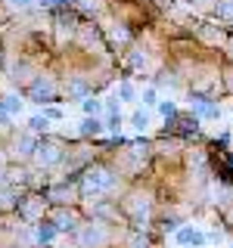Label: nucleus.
I'll return each instance as SVG.
<instances>
[{
	"mask_svg": "<svg viewBox=\"0 0 233 248\" xmlns=\"http://www.w3.org/2000/svg\"><path fill=\"white\" fill-rule=\"evenodd\" d=\"M140 99H143L146 106H155V90H152V87H150V90H143V93H140Z\"/></svg>",
	"mask_w": 233,
	"mask_h": 248,
	"instance_id": "nucleus-13",
	"label": "nucleus"
},
{
	"mask_svg": "<svg viewBox=\"0 0 233 248\" xmlns=\"http://www.w3.org/2000/svg\"><path fill=\"white\" fill-rule=\"evenodd\" d=\"M159 112L165 115V118H177V106L174 103H159Z\"/></svg>",
	"mask_w": 233,
	"mask_h": 248,
	"instance_id": "nucleus-8",
	"label": "nucleus"
},
{
	"mask_svg": "<svg viewBox=\"0 0 233 248\" xmlns=\"http://www.w3.org/2000/svg\"><path fill=\"white\" fill-rule=\"evenodd\" d=\"M118 96H124V99H134V96H137V90L131 87V84H121V87H118Z\"/></svg>",
	"mask_w": 233,
	"mask_h": 248,
	"instance_id": "nucleus-11",
	"label": "nucleus"
},
{
	"mask_svg": "<svg viewBox=\"0 0 233 248\" xmlns=\"http://www.w3.org/2000/svg\"><path fill=\"white\" fill-rule=\"evenodd\" d=\"M41 158H44V161H56V158H59V149H56L53 143H44V146H41Z\"/></svg>",
	"mask_w": 233,
	"mask_h": 248,
	"instance_id": "nucleus-6",
	"label": "nucleus"
},
{
	"mask_svg": "<svg viewBox=\"0 0 233 248\" xmlns=\"http://www.w3.org/2000/svg\"><path fill=\"white\" fill-rule=\"evenodd\" d=\"M131 124H134V130H146L150 127V112H140L137 108V112L131 115Z\"/></svg>",
	"mask_w": 233,
	"mask_h": 248,
	"instance_id": "nucleus-5",
	"label": "nucleus"
},
{
	"mask_svg": "<svg viewBox=\"0 0 233 248\" xmlns=\"http://www.w3.org/2000/svg\"><path fill=\"white\" fill-rule=\"evenodd\" d=\"M112 183H115V177L109 174V170H103V168H90L87 177H84L87 192H106V189H112Z\"/></svg>",
	"mask_w": 233,
	"mask_h": 248,
	"instance_id": "nucleus-1",
	"label": "nucleus"
},
{
	"mask_svg": "<svg viewBox=\"0 0 233 248\" xmlns=\"http://www.w3.org/2000/svg\"><path fill=\"white\" fill-rule=\"evenodd\" d=\"M177 242L181 245H193V248H202L208 242V236L205 232H199V230H193V227H183V230H177Z\"/></svg>",
	"mask_w": 233,
	"mask_h": 248,
	"instance_id": "nucleus-2",
	"label": "nucleus"
},
{
	"mask_svg": "<svg viewBox=\"0 0 233 248\" xmlns=\"http://www.w3.org/2000/svg\"><path fill=\"white\" fill-rule=\"evenodd\" d=\"M100 108H103V106H100L97 99H84V112H87V115H97Z\"/></svg>",
	"mask_w": 233,
	"mask_h": 248,
	"instance_id": "nucleus-10",
	"label": "nucleus"
},
{
	"mask_svg": "<svg viewBox=\"0 0 233 248\" xmlns=\"http://www.w3.org/2000/svg\"><path fill=\"white\" fill-rule=\"evenodd\" d=\"M227 220H230V223H233V211H230V214H227Z\"/></svg>",
	"mask_w": 233,
	"mask_h": 248,
	"instance_id": "nucleus-15",
	"label": "nucleus"
},
{
	"mask_svg": "<svg viewBox=\"0 0 233 248\" xmlns=\"http://www.w3.org/2000/svg\"><path fill=\"white\" fill-rule=\"evenodd\" d=\"M217 16H221V19H233V3H230V0L217 3Z\"/></svg>",
	"mask_w": 233,
	"mask_h": 248,
	"instance_id": "nucleus-7",
	"label": "nucleus"
},
{
	"mask_svg": "<svg viewBox=\"0 0 233 248\" xmlns=\"http://www.w3.org/2000/svg\"><path fill=\"white\" fill-rule=\"evenodd\" d=\"M193 112H196V118H217L221 108H217L212 99H193Z\"/></svg>",
	"mask_w": 233,
	"mask_h": 248,
	"instance_id": "nucleus-3",
	"label": "nucleus"
},
{
	"mask_svg": "<svg viewBox=\"0 0 233 248\" xmlns=\"http://www.w3.org/2000/svg\"><path fill=\"white\" fill-rule=\"evenodd\" d=\"M53 236H56V230H53V227H41V230H37V239H41V242H50Z\"/></svg>",
	"mask_w": 233,
	"mask_h": 248,
	"instance_id": "nucleus-9",
	"label": "nucleus"
},
{
	"mask_svg": "<svg viewBox=\"0 0 233 248\" xmlns=\"http://www.w3.org/2000/svg\"><path fill=\"white\" fill-rule=\"evenodd\" d=\"M28 124H31V130H47V118H41V115H34Z\"/></svg>",
	"mask_w": 233,
	"mask_h": 248,
	"instance_id": "nucleus-12",
	"label": "nucleus"
},
{
	"mask_svg": "<svg viewBox=\"0 0 233 248\" xmlns=\"http://www.w3.org/2000/svg\"><path fill=\"white\" fill-rule=\"evenodd\" d=\"M10 3H19V6H25V3H28V0H10Z\"/></svg>",
	"mask_w": 233,
	"mask_h": 248,
	"instance_id": "nucleus-14",
	"label": "nucleus"
},
{
	"mask_svg": "<svg viewBox=\"0 0 233 248\" xmlns=\"http://www.w3.org/2000/svg\"><path fill=\"white\" fill-rule=\"evenodd\" d=\"M81 134H93V137H97V134H103V121H100V118H87V121H84L81 124Z\"/></svg>",
	"mask_w": 233,
	"mask_h": 248,
	"instance_id": "nucleus-4",
	"label": "nucleus"
}]
</instances>
